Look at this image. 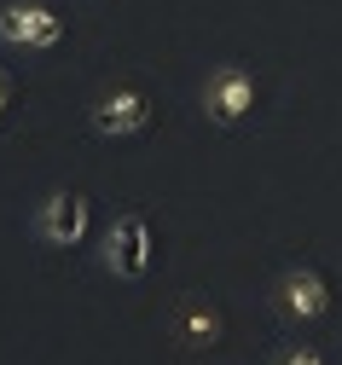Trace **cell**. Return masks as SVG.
<instances>
[{
    "label": "cell",
    "instance_id": "1",
    "mask_svg": "<svg viewBox=\"0 0 342 365\" xmlns=\"http://www.w3.org/2000/svg\"><path fill=\"white\" fill-rule=\"evenodd\" d=\"M105 267L116 272L122 284H134V279L151 272V226H145L139 209H122V215L105 226Z\"/></svg>",
    "mask_w": 342,
    "mask_h": 365
},
{
    "label": "cell",
    "instance_id": "2",
    "mask_svg": "<svg viewBox=\"0 0 342 365\" xmlns=\"http://www.w3.org/2000/svg\"><path fill=\"white\" fill-rule=\"evenodd\" d=\"M0 41L24 53H53L64 41V18L53 6H35V0H12V6H0Z\"/></svg>",
    "mask_w": 342,
    "mask_h": 365
},
{
    "label": "cell",
    "instance_id": "3",
    "mask_svg": "<svg viewBox=\"0 0 342 365\" xmlns=\"http://www.w3.org/2000/svg\"><path fill=\"white\" fill-rule=\"evenodd\" d=\"M250 110H256V76L243 70V64L209 70V81H203V116L215 128H238Z\"/></svg>",
    "mask_w": 342,
    "mask_h": 365
},
{
    "label": "cell",
    "instance_id": "4",
    "mask_svg": "<svg viewBox=\"0 0 342 365\" xmlns=\"http://www.w3.org/2000/svg\"><path fill=\"white\" fill-rule=\"evenodd\" d=\"M87 122H93L99 140H134V133L151 128V93H145V87H116V93L93 99Z\"/></svg>",
    "mask_w": 342,
    "mask_h": 365
},
{
    "label": "cell",
    "instance_id": "5",
    "mask_svg": "<svg viewBox=\"0 0 342 365\" xmlns=\"http://www.w3.org/2000/svg\"><path fill=\"white\" fill-rule=\"evenodd\" d=\"M35 238L53 250H76L87 238V197L81 192H46L35 203Z\"/></svg>",
    "mask_w": 342,
    "mask_h": 365
},
{
    "label": "cell",
    "instance_id": "6",
    "mask_svg": "<svg viewBox=\"0 0 342 365\" xmlns=\"http://www.w3.org/2000/svg\"><path fill=\"white\" fill-rule=\"evenodd\" d=\"M278 313L284 319H302V325H308V319H325L331 313V284L319 279L313 267H290L278 279Z\"/></svg>",
    "mask_w": 342,
    "mask_h": 365
},
{
    "label": "cell",
    "instance_id": "7",
    "mask_svg": "<svg viewBox=\"0 0 342 365\" xmlns=\"http://www.w3.org/2000/svg\"><path fill=\"white\" fill-rule=\"evenodd\" d=\"M180 342H191V348H215V342H221V313L203 307V302H186V307H180Z\"/></svg>",
    "mask_w": 342,
    "mask_h": 365
},
{
    "label": "cell",
    "instance_id": "8",
    "mask_svg": "<svg viewBox=\"0 0 342 365\" xmlns=\"http://www.w3.org/2000/svg\"><path fill=\"white\" fill-rule=\"evenodd\" d=\"M273 365H325V354H319V348H284Z\"/></svg>",
    "mask_w": 342,
    "mask_h": 365
},
{
    "label": "cell",
    "instance_id": "9",
    "mask_svg": "<svg viewBox=\"0 0 342 365\" xmlns=\"http://www.w3.org/2000/svg\"><path fill=\"white\" fill-rule=\"evenodd\" d=\"M6 105H12V76L0 70V110H6Z\"/></svg>",
    "mask_w": 342,
    "mask_h": 365
}]
</instances>
